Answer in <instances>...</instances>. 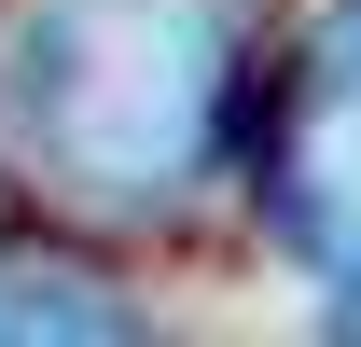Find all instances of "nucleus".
<instances>
[{
	"label": "nucleus",
	"mask_w": 361,
	"mask_h": 347,
	"mask_svg": "<svg viewBox=\"0 0 361 347\" xmlns=\"http://www.w3.org/2000/svg\"><path fill=\"white\" fill-rule=\"evenodd\" d=\"M250 167H264L278 250L306 278H334V292H361V0H334L292 42L264 126H250Z\"/></svg>",
	"instance_id": "f03ea898"
},
{
	"label": "nucleus",
	"mask_w": 361,
	"mask_h": 347,
	"mask_svg": "<svg viewBox=\"0 0 361 347\" xmlns=\"http://www.w3.org/2000/svg\"><path fill=\"white\" fill-rule=\"evenodd\" d=\"M0 334H126V305H84V278H28V264H0Z\"/></svg>",
	"instance_id": "7ed1b4c3"
},
{
	"label": "nucleus",
	"mask_w": 361,
	"mask_h": 347,
	"mask_svg": "<svg viewBox=\"0 0 361 347\" xmlns=\"http://www.w3.org/2000/svg\"><path fill=\"white\" fill-rule=\"evenodd\" d=\"M236 139V0H14L0 153L84 209H167Z\"/></svg>",
	"instance_id": "f257e3e1"
}]
</instances>
